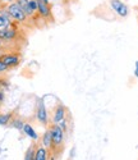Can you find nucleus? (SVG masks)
I'll list each match as a JSON object with an SVG mask.
<instances>
[{
  "label": "nucleus",
  "instance_id": "19",
  "mask_svg": "<svg viewBox=\"0 0 138 160\" xmlns=\"http://www.w3.org/2000/svg\"><path fill=\"white\" fill-rule=\"evenodd\" d=\"M5 99V94H4V90H0V104H2Z\"/></svg>",
  "mask_w": 138,
  "mask_h": 160
},
{
  "label": "nucleus",
  "instance_id": "5",
  "mask_svg": "<svg viewBox=\"0 0 138 160\" xmlns=\"http://www.w3.org/2000/svg\"><path fill=\"white\" fill-rule=\"evenodd\" d=\"M0 60H2L8 68H16L21 63V55L17 52H5V54L0 55Z\"/></svg>",
  "mask_w": 138,
  "mask_h": 160
},
{
  "label": "nucleus",
  "instance_id": "16",
  "mask_svg": "<svg viewBox=\"0 0 138 160\" xmlns=\"http://www.w3.org/2000/svg\"><path fill=\"white\" fill-rule=\"evenodd\" d=\"M58 126H59L64 132H67V131H68V121H67V118H64L63 121H60V122L58 123Z\"/></svg>",
  "mask_w": 138,
  "mask_h": 160
},
{
  "label": "nucleus",
  "instance_id": "7",
  "mask_svg": "<svg viewBox=\"0 0 138 160\" xmlns=\"http://www.w3.org/2000/svg\"><path fill=\"white\" fill-rule=\"evenodd\" d=\"M37 14L42 19H52V12L51 7L49 3H42V2H37Z\"/></svg>",
  "mask_w": 138,
  "mask_h": 160
},
{
  "label": "nucleus",
  "instance_id": "21",
  "mask_svg": "<svg viewBox=\"0 0 138 160\" xmlns=\"http://www.w3.org/2000/svg\"><path fill=\"white\" fill-rule=\"evenodd\" d=\"M134 76L138 78V60L136 62V69H134Z\"/></svg>",
  "mask_w": 138,
  "mask_h": 160
},
{
  "label": "nucleus",
  "instance_id": "23",
  "mask_svg": "<svg viewBox=\"0 0 138 160\" xmlns=\"http://www.w3.org/2000/svg\"><path fill=\"white\" fill-rule=\"evenodd\" d=\"M3 54V48H0V55Z\"/></svg>",
  "mask_w": 138,
  "mask_h": 160
},
{
  "label": "nucleus",
  "instance_id": "10",
  "mask_svg": "<svg viewBox=\"0 0 138 160\" xmlns=\"http://www.w3.org/2000/svg\"><path fill=\"white\" fill-rule=\"evenodd\" d=\"M41 146H44V148L47 150L52 149V140H51V133H50L49 128L45 131L42 137H41Z\"/></svg>",
  "mask_w": 138,
  "mask_h": 160
},
{
  "label": "nucleus",
  "instance_id": "4",
  "mask_svg": "<svg viewBox=\"0 0 138 160\" xmlns=\"http://www.w3.org/2000/svg\"><path fill=\"white\" fill-rule=\"evenodd\" d=\"M36 119L38 121L40 124L47 126V122H49V113H47L46 105H45V102H44L42 99H38V101H37V106H36Z\"/></svg>",
  "mask_w": 138,
  "mask_h": 160
},
{
  "label": "nucleus",
  "instance_id": "8",
  "mask_svg": "<svg viewBox=\"0 0 138 160\" xmlns=\"http://www.w3.org/2000/svg\"><path fill=\"white\" fill-rule=\"evenodd\" d=\"M64 118H67V108L63 104H58L57 108H55L54 112H52L51 122H52V124H58L60 121H63Z\"/></svg>",
  "mask_w": 138,
  "mask_h": 160
},
{
  "label": "nucleus",
  "instance_id": "17",
  "mask_svg": "<svg viewBox=\"0 0 138 160\" xmlns=\"http://www.w3.org/2000/svg\"><path fill=\"white\" fill-rule=\"evenodd\" d=\"M10 68H8V67L2 62V60H0V74H4V73H7L8 71H9Z\"/></svg>",
  "mask_w": 138,
  "mask_h": 160
},
{
  "label": "nucleus",
  "instance_id": "15",
  "mask_svg": "<svg viewBox=\"0 0 138 160\" xmlns=\"http://www.w3.org/2000/svg\"><path fill=\"white\" fill-rule=\"evenodd\" d=\"M35 152H36V146L35 145L30 146L28 150L26 151V155H24L23 160H35Z\"/></svg>",
  "mask_w": 138,
  "mask_h": 160
},
{
  "label": "nucleus",
  "instance_id": "13",
  "mask_svg": "<svg viewBox=\"0 0 138 160\" xmlns=\"http://www.w3.org/2000/svg\"><path fill=\"white\" fill-rule=\"evenodd\" d=\"M24 123H26V122L23 121V119H21V118H12V121H10V126L14 127V128H17V129H19V131L23 129Z\"/></svg>",
  "mask_w": 138,
  "mask_h": 160
},
{
  "label": "nucleus",
  "instance_id": "18",
  "mask_svg": "<svg viewBox=\"0 0 138 160\" xmlns=\"http://www.w3.org/2000/svg\"><path fill=\"white\" fill-rule=\"evenodd\" d=\"M28 2H30V0H16V3H17L22 9H24L27 5H28Z\"/></svg>",
  "mask_w": 138,
  "mask_h": 160
},
{
  "label": "nucleus",
  "instance_id": "12",
  "mask_svg": "<svg viewBox=\"0 0 138 160\" xmlns=\"http://www.w3.org/2000/svg\"><path fill=\"white\" fill-rule=\"evenodd\" d=\"M35 160H49V150L45 149L44 146H38V148H36Z\"/></svg>",
  "mask_w": 138,
  "mask_h": 160
},
{
  "label": "nucleus",
  "instance_id": "3",
  "mask_svg": "<svg viewBox=\"0 0 138 160\" xmlns=\"http://www.w3.org/2000/svg\"><path fill=\"white\" fill-rule=\"evenodd\" d=\"M14 23L10 24L9 27H5V28H0V41L3 44L5 42H10V41H14L18 36V30L14 27Z\"/></svg>",
  "mask_w": 138,
  "mask_h": 160
},
{
  "label": "nucleus",
  "instance_id": "25",
  "mask_svg": "<svg viewBox=\"0 0 138 160\" xmlns=\"http://www.w3.org/2000/svg\"><path fill=\"white\" fill-rule=\"evenodd\" d=\"M0 7H2V0H0Z\"/></svg>",
  "mask_w": 138,
  "mask_h": 160
},
{
  "label": "nucleus",
  "instance_id": "1",
  "mask_svg": "<svg viewBox=\"0 0 138 160\" xmlns=\"http://www.w3.org/2000/svg\"><path fill=\"white\" fill-rule=\"evenodd\" d=\"M5 10L8 12V14L12 18V21L16 22V23H24L27 19H28V18H27V16H26L24 10L16 2H13V3L5 5Z\"/></svg>",
  "mask_w": 138,
  "mask_h": 160
},
{
  "label": "nucleus",
  "instance_id": "6",
  "mask_svg": "<svg viewBox=\"0 0 138 160\" xmlns=\"http://www.w3.org/2000/svg\"><path fill=\"white\" fill-rule=\"evenodd\" d=\"M110 7H111V9L114 10L115 14H118L119 17L121 18H126L128 14H129V8L126 3H123L121 0H110L109 2Z\"/></svg>",
  "mask_w": 138,
  "mask_h": 160
},
{
  "label": "nucleus",
  "instance_id": "14",
  "mask_svg": "<svg viewBox=\"0 0 138 160\" xmlns=\"http://www.w3.org/2000/svg\"><path fill=\"white\" fill-rule=\"evenodd\" d=\"M13 118V113H7V114H0V126H7L10 123Z\"/></svg>",
  "mask_w": 138,
  "mask_h": 160
},
{
  "label": "nucleus",
  "instance_id": "22",
  "mask_svg": "<svg viewBox=\"0 0 138 160\" xmlns=\"http://www.w3.org/2000/svg\"><path fill=\"white\" fill-rule=\"evenodd\" d=\"M36 2H42V3H49V0H36Z\"/></svg>",
  "mask_w": 138,
  "mask_h": 160
},
{
  "label": "nucleus",
  "instance_id": "2",
  "mask_svg": "<svg viewBox=\"0 0 138 160\" xmlns=\"http://www.w3.org/2000/svg\"><path fill=\"white\" fill-rule=\"evenodd\" d=\"M50 133H51V140H52V149H58L63 146L64 138H65V132L58 126V124H52L50 126Z\"/></svg>",
  "mask_w": 138,
  "mask_h": 160
},
{
  "label": "nucleus",
  "instance_id": "20",
  "mask_svg": "<svg viewBox=\"0 0 138 160\" xmlns=\"http://www.w3.org/2000/svg\"><path fill=\"white\" fill-rule=\"evenodd\" d=\"M13 2H16V0H2V5H4L5 3H7V5H8V4L13 3Z\"/></svg>",
  "mask_w": 138,
  "mask_h": 160
},
{
  "label": "nucleus",
  "instance_id": "11",
  "mask_svg": "<svg viewBox=\"0 0 138 160\" xmlns=\"http://www.w3.org/2000/svg\"><path fill=\"white\" fill-rule=\"evenodd\" d=\"M23 133L26 136H28L30 138H32L33 141H37L38 140V135H37V132L35 131V128L30 124V123H24V126H23Z\"/></svg>",
  "mask_w": 138,
  "mask_h": 160
},
{
  "label": "nucleus",
  "instance_id": "9",
  "mask_svg": "<svg viewBox=\"0 0 138 160\" xmlns=\"http://www.w3.org/2000/svg\"><path fill=\"white\" fill-rule=\"evenodd\" d=\"M10 24H13V21H12V18L9 17L8 12L5 10V5L0 7V28L9 27Z\"/></svg>",
  "mask_w": 138,
  "mask_h": 160
},
{
  "label": "nucleus",
  "instance_id": "24",
  "mask_svg": "<svg viewBox=\"0 0 138 160\" xmlns=\"http://www.w3.org/2000/svg\"><path fill=\"white\" fill-rule=\"evenodd\" d=\"M0 48H3V42L2 41H0Z\"/></svg>",
  "mask_w": 138,
  "mask_h": 160
}]
</instances>
